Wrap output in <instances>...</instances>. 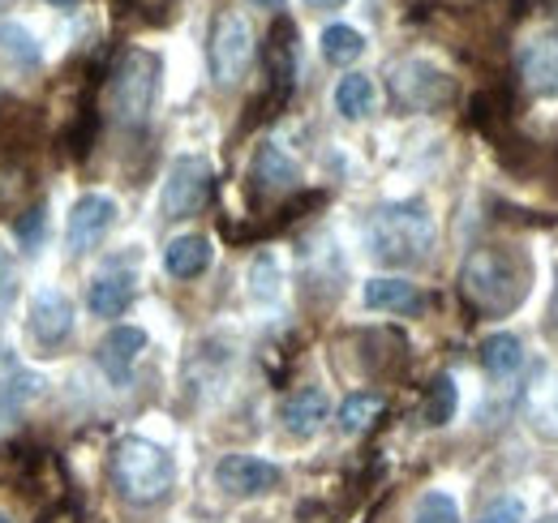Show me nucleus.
<instances>
[{
    "instance_id": "f257e3e1",
    "label": "nucleus",
    "mask_w": 558,
    "mask_h": 523,
    "mask_svg": "<svg viewBox=\"0 0 558 523\" xmlns=\"http://www.w3.org/2000/svg\"><path fill=\"white\" fill-rule=\"evenodd\" d=\"M529 258L515 250H473L460 266V292L477 314H511L529 296Z\"/></svg>"
},
{
    "instance_id": "f03ea898",
    "label": "nucleus",
    "mask_w": 558,
    "mask_h": 523,
    "mask_svg": "<svg viewBox=\"0 0 558 523\" xmlns=\"http://www.w3.org/2000/svg\"><path fill=\"white\" fill-rule=\"evenodd\" d=\"M434 245V219L421 202H391L378 206L365 223V250L383 266H413Z\"/></svg>"
},
{
    "instance_id": "7ed1b4c3",
    "label": "nucleus",
    "mask_w": 558,
    "mask_h": 523,
    "mask_svg": "<svg viewBox=\"0 0 558 523\" xmlns=\"http://www.w3.org/2000/svg\"><path fill=\"white\" fill-rule=\"evenodd\" d=\"M177 481V463L163 447L146 442V438H121L112 451V485L125 502L134 507H150L163 502L168 489Z\"/></svg>"
},
{
    "instance_id": "20e7f679",
    "label": "nucleus",
    "mask_w": 558,
    "mask_h": 523,
    "mask_svg": "<svg viewBox=\"0 0 558 523\" xmlns=\"http://www.w3.org/2000/svg\"><path fill=\"white\" fill-rule=\"evenodd\" d=\"M159 73L163 61L146 48H130L117 65H112V82H108V95H112V112L121 125L142 130L155 112V99H159Z\"/></svg>"
},
{
    "instance_id": "39448f33",
    "label": "nucleus",
    "mask_w": 558,
    "mask_h": 523,
    "mask_svg": "<svg viewBox=\"0 0 558 523\" xmlns=\"http://www.w3.org/2000/svg\"><path fill=\"white\" fill-rule=\"evenodd\" d=\"M210 77L219 86H232L245 77V69L254 61V26L245 22V13L236 9H219L215 22H210Z\"/></svg>"
},
{
    "instance_id": "423d86ee",
    "label": "nucleus",
    "mask_w": 558,
    "mask_h": 523,
    "mask_svg": "<svg viewBox=\"0 0 558 523\" xmlns=\"http://www.w3.org/2000/svg\"><path fill=\"white\" fill-rule=\"evenodd\" d=\"M387 86H391L396 108H404V112H438L442 104L456 99V82H451L438 65L421 61V57L391 65Z\"/></svg>"
},
{
    "instance_id": "0eeeda50",
    "label": "nucleus",
    "mask_w": 558,
    "mask_h": 523,
    "mask_svg": "<svg viewBox=\"0 0 558 523\" xmlns=\"http://www.w3.org/2000/svg\"><path fill=\"white\" fill-rule=\"evenodd\" d=\"M210 185H215V172L203 155H181L172 168H168V181H163V194H159V210L163 219H190L207 206Z\"/></svg>"
},
{
    "instance_id": "6e6552de",
    "label": "nucleus",
    "mask_w": 558,
    "mask_h": 523,
    "mask_svg": "<svg viewBox=\"0 0 558 523\" xmlns=\"http://www.w3.org/2000/svg\"><path fill=\"white\" fill-rule=\"evenodd\" d=\"M117 223V202L104 194H86L73 202L70 210V223H65V245H70V254H90L104 236H108V228Z\"/></svg>"
},
{
    "instance_id": "1a4fd4ad",
    "label": "nucleus",
    "mask_w": 558,
    "mask_h": 523,
    "mask_svg": "<svg viewBox=\"0 0 558 523\" xmlns=\"http://www.w3.org/2000/svg\"><path fill=\"white\" fill-rule=\"evenodd\" d=\"M215 485L228 498H254L279 485V467L258 455H223L215 463Z\"/></svg>"
},
{
    "instance_id": "9d476101",
    "label": "nucleus",
    "mask_w": 558,
    "mask_h": 523,
    "mask_svg": "<svg viewBox=\"0 0 558 523\" xmlns=\"http://www.w3.org/2000/svg\"><path fill=\"white\" fill-rule=\"evenodd\" d=\"M31 330L44 348H57L65 343L73 330V301L61 288H44L35 301H31Z\"/></svg>"
},
{
    "instance_id": "9b49d317",
    "label": "nucleus",
    "mask_w": 558,
    "mask_h": 523,
    "mask_svg": "<svg viewBox=\"0 0 558 523\" xmlns=\"http://www.w3.org/2000/svg\"><path fill=\"white\" fill-rule=\"evenodd\" d=\"M520 77H524V86H529L533 95L558 99V31L537 35V39L524 48V57H520Z\"/></svg>"
},
{
    "instance_id": "f8f14e48",
    "label": "nucleus",
    "mask_w": 558,
    "mask_h": 523,
    "mask_svg": "<svg viewBox=\"0 0 558 523\" xmlns=\"http://www.w3.org/2000/svg\"><path fill=\"white\" fill-rule=\"evenodd\" d=\"M142 352H146V330H138V327L108 330V335H104V343H99V365H104L108 382L125 387V382H130V374H134V361H138Z\"/></svg>"
},
{
    "instance_id": "ddd939ff",
    "label": "nucleus",
    "mask_w": 558,
    "mask_h": 523,
    "mask_svg": "<svg viewBox=\"0 0 558 523\" xmlns=\"http://www.w3.org/2000/svg\"><path fill=\"white\" fill-rule=\"evenodd\" d=\"M327 416H331V399H327V391H318V387H301V391H292L288 399H283V408H279V421H283V429H288L292 438H310V434H318Z\"/></svg>"
},
{
    "instance_id": "4468645a",
    "label": "nucleus",
    "mask_w": 558,
    "mask_h": 523,
    "mask_svg": "<svg viewBox=\"0 0 558 523\" xmlns=\"http://www.w3.org/2000/svg\"><path fill=\"white\" fill-rule=\"evenodd\" d=\"M296 163L271 146V142H263L258 150H254V159H250V185L258 190V194H288V190H296Z\"/></svg>"
},
{
    "instance_id": "2eb2a0df",
    "label": "nucleus",
    "mask_w": 558,
    "mask_h": 523,
    "mask_svg": "<svg viewBox=\"0 0 558 523\" xmlns=\"http://www.w3.org/2000/svg\"><path fill=\"white\" fill-rule=\"evenodd\" d=\"M524 412H529V425L542 438L558 442V369H542L533 378V387L524 394Z\"/></svg>"
},
{
    "instance_id": "dca6fc26",
    "label": "nucleus",
    "mask_w": 558,
    "mask_h": 523,
    "mask_svg": "<svg viewBox=\"0 0 558 523\" xmlns=\"http://www.w3.org/2000/svg\"><path fill=\"white\" fill-rule=\"evenodd\" d=\"M365 305L369 309H383V314H421L425 309V296L417 292V283L409 279H369L365 283Z\"/></svg>"
},
{
    "instance_id": "f3484780",
    "label": "nucleus",
    "mask_w": 558,
    "mask_h": 523,
    "mask_svg": "<svg viewBox=\"0 0 558 523\" xmlns=\"http://www.w3.org/2000/svg\"><path fill=\"white\" fill-rule=\"evenodd\" d=\"M292 73H296V52H292V22H276L271 44H267V77H271V99L283 104L292 95Z\"/></svg>"
},
{
    "instance_id": "a211bd4d",
    "label": "nucleus",
    "mask_w": 558,
    "mask_h": 523,
    "mask_svg": "<svg viewBox=\"0 0 558 523\" xmlns=\"http://www.w3.org/2000/svg\"><path fill=\"white\" fill-rule=\"evenodd\" d=\"M210 258H215V250H210L207 236H198V232L177 236V241H168V250H163V266H168L172 279H198L210 266Z\"/></svg>"
},
{
    "instance_id": "6ab92c4d",
    "label": "nucleus",
    "mask_w": 558,
    "mask_h": 523,
    "mask_svg": "<svg viewBox=\"0 0 558 523\" xmlns=\"http://www.w3.org/2000/svg\"><path fill=\"white\" fill-rule=\"evenodd\" d=\"M134 301V279L130 275H99L90 288H86V309L95 318H121Z\"/></svg>"
},
{
    "instance_id": "aec40b11",
    "label": "nucleus",
    "mask_w": 558,
    "mask_h": 523,
    "mask_svg": "<svg viewBox=\"0 0 558 523\" xmlns=\"http://www.w3.org/2000/svg\"><path fill=\"white\" fill-rule=\"evenodd\" d=\"M482 369H486L489 378H511V374H520V365H524V343L515 339V335H507V330H498V335H489L482 339Z\"/></svg>"
},
{
    "instance_id": "412c9836",
    "label": "nucleus",
    "mask_w": 558,
    "mask_h": 523,
    "mask_svg": "<svg viewBox=\"0 0 558 523\" xmlns=\"http://www.w3.org/2000/svg\"><path fill=\"white\" fill-rule=\"evenodd\" d=\"M336 108H340V117H344V121H361V117H369V112H374V82H369L365 73H349V77H340V86H336Z\"/></svg>"
},
{
    "instance_id": "4be33fe9",
    "label": "nucleus",
    "mask_w": 558,
    "mask_h": 523,
    "mask_svg": "<svg viewBox=\"0 0 558 523\" xmlns=\"http://www.w3.org/2000/svg\"><path fill=\"white\" fill-rule=\"evenodd\" d=\"M361 52H365V35L361 31H352V26H327L323 31V57L331 65H352Z\"/></svg>"
},
{
    "instance_id": "5701e85b",
    "label": "nucleus",
    "mask_w": 558,
    "mask_h": 523,
    "mask_svg": "<svg viewBox=\"0 0 558 523\" xmlns=\"http://www.w3.org/2000/svg\"><path fill=\"white\" fill-rule=\"evenodd\" d=\"M378 412H383V394H374V391L349 394V399L340 403V429H344V434H361V429L374 425Z\"/></svg>"
},
{
    "instance_id": "b1692460",
    "label": "nucleus",
    "mask_w": 558,
    "mask_h": 523,
    "mask_svg": "<svg viewBox=\"0 0 558 523\" xmlns=\"http://www.w3.org/2000/svg\"><path fill=\"white\" fill-rule=\"evenodd\" d=\"M0 52L13 61V65H39V44H35V35L26 31V26H17V22H0Z\"/></svg>"
},
{
    "instance_id": "393cba45",
    "label": "nucleus",
    "mask_w": 558,
    "mask_h": 523,
    "mask_svg": "<svg viewBox=\"0 0 558 523\" xmlns=\"http://www.w3.org/2000/svg\"><path fill=\"white\" fill-rule=\"evenodd\" d=\"M413 523H460V507H456L451 494L429 489V494H421L417 507H413Z\"/></svg>"
},
{
    "instance_id": "a878e982",
    "label": "nucleus",
    "mask_w": 558,
    "mask_h": 523,
    "mask_svg": "<svg viewBox=\"0 0 558 523\" xmlns=\"http://www.w3.org/2000/svg\"><path fill=\"white\" fill-rule=\"evenodd\" d=\"M44 232H48V210H44V206H31L26 215L13 219V236H17V245H22L26 254H35V250L44 245Z\"/></svg>"
},
{
    "instance_id": "bb28decb",
    "label": "nucleus",
    "mask_w": 558,
    "mask_h": 523,
    "mask_svg": "<svg viewBox=\"0 0 558 523\" xmlns=\"http://www.w3.org/2000/svg\"><path fill=\"white\" fill-rule=\"evenodd\" d=\"M451 416H456V382L442 374V378H434V387H429L425 421H429V425H447Z\"/></svg>"
},
{
    "instance_id": "cd10ccee",
    "label": "nucleus",
    "mask_w": 558,
    "mask_h": 523,
    "mask_svg": "<svg viewBox=\"0 0 558 523\" xmlns=\"http://www.w3.org/2000/svg\"><path fill=\"white\" fill-rule=\"evenodd\" d=\"M250 292H254V301H271L279 292V266L271 254L254 258V266H250Z\"/></svg>"
},
{
    "instance_id": "c85d7f7f",
    "label": "nucleus",
    "mask_w": 558,
    "mask_h": 523,
    "mask_svg": "<svg viewBox=\"0 0 558 523\" xmlns=\"http://www.w3.org/2000/svg\"><path fill=\"white\" fill-rule=\"evenodd\" d=\"M524 515H529L524 498H515V494H502V498H494L486 511L477 515V523H524Z\"/></svg>"
},
{
    "instance_id": "c756f323",
    "label": "nucleus",
    "mask_w": 558,
    "mask_h": 523,
    "mask_svg": "<svg viewBox=\"0 0 558 523\" xmlns=\"http://www.w3.org/2000/svg\"><path fill=\"white\" fill-rule=\"evenodd\" d=\"M13 296H17V275H13V262L4 258V250H0V318L13 305Z\"/></svg>"
},
{
    "instance_id": "7c9ffc66",
    "label": "nucleus",
    "mask_w": 558,
    "mask_h": 523,
    "mask_svg": "<svg viewBox=\"0 0 558 523\" xmlns=\"http://www.w3.org/2000/svg\"><path fill=\"white\" fill-rule=\"evenodd\" d=\"M310 4H314V9H340L344 0H310Z\"/></svg>"
},
{
    "instance_id": "2f4dec72",
    "label": "nucleus",
    "mask_w": 558,
    "mask_h": 523,
    "mask_svg": "<svg viewBox=\"0 0 558 523\" xmlns=\"http://www.w3.org/2000/svg\"><path fill=\"white\" fill-rule=\"evenodd\" d=\"M258 4H271V9H276V4H283V0H258Z\"/></svg>"
},
{
    "instance_id": "473e14b6",
    "label": "nucleus",
    "mask_w": 558,
    "mask_h": 523,
    "mask_svg": "<svg viewBox=\"0 0 558 523\" xmlns=\"http://www.w3.org/2000/svg\"><path fill=\"white\" fill-rule=\"evenodd\" d=\"M52 4H77V0H52Z\"/></svg>"
},
{
    "instance_id": "72a5a7b5",
    "label": "nucleus",
    "mask_w": 558,
    "mask_h": 523,
    "mask_svg": "<svg viewBox=\"0 0 558 523\" xmlns=\"http://www.w3.org/2000/svg\"><path fill=\"white\" fill-rule=\"evenodd\" d=\"M555 323H558V292H555Z\"/></svg>"
},
{
    "instance_id": "f704fd0d",
    "label": "nucleus",
    "mask_w": 558,
    "mask_h": 523,
    "mask_svg": "<svg viewBox=\"0 0 558 523\" xmlns=\"http://www.w3.org/2000/svg\"><path fill=\"white\" fill-rule=\"evenodd\" d=\"M542 523H558V515H550V520H542Z\"/></svg>"
},
{
    "instance_id": "c9c22d12",
    "label": "nucleus",
    "mask_w": 558,
    "mask_h": 523,
    "mask_svg": "<svg viewBox=\"0 0 558 523\" xmlns=\"http://www.w3.org/2000/svg\"><path fill=\"white\" fill-rule=\"evenodd\" d=\"M0 523H9V520H4V515H0Z\"/></svg>"
}]
</instances>
